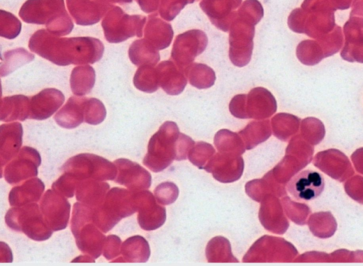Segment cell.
Returning <instances> with one entry per match:
<instances>
[{
	"instance_id": "39",
	"label": "cell",
	"mask_w": 363,
	"mask_h": 266,
	"mask_svg": "<svg viewBox=\"0 0 363 266\" xmlns=\"http://www.w3.org/2000/svg\"><path fill=\"white\" fill-rule=\"evenodd\" d=\"M140 9L145 13H150L157 9V0H135Z\"/></svg>"
},
{
	"instance_id": "3",
	"label": "cell",
	"mask_w": 363,
	"mask_h": 266,
	"mask_svg": "<svg viewBox=\"0 0 363 266\" xmlns=\"http://www.w3.org/2000/svg\"><path fill=\"white\" fill-rule=\"evenodd\" d=\"M136 192L113 187L108 190L103 202L94 208V222L103 233L138 211Z\"/></svg>"
},
{
	"instance_id": "24",
	"label": "cell",
	"mask_w": 363,
	"mask_h": 266,
	"mask_svg": "<svg viewBox=\"0 0 363 266\" xmlns=\"http://www.w3.org/2000/svg\"><path fill=\"white\" fill-rule=\"evenodd\" d=\"M145 38L157 50L170 45L174 31L170 24L161 19L150 16L144 30Z\"/></svg>"
},
{
	"instance_id": "7",
	"label": "cell",
	"mask_w": 363,
	"mask_h": 266,
	"mask_svg": "<svg viewBox=\"0 0 363 266\" xmlns=\"http://www.w3.org/2000/svg\"><path fill=\"white\" fill-rule=\"evenodd\" d=\"M146 17L140 15H128L117 6L111 7L101 22L106 40L111 43H118L130 38H141Z\"/></svg>"
},
{
	"instance_id": "36",
	"label": "cell",
	"mask_w": 363,
	"mask_h": 266,
	"mask_svg": "<svg viewBox=\"0 0 363 266\" xmlns=\"http://www.w3.org/2000/svg\"><path fill=\"white\" fill-rule=\"evenodd\" d=\"M21 30V21L11 13L0 11V35L7 39H14Z\"/></svg>"
},
{
	"instance_id": "37",
	"label": "cell",
	"mask_w": 363,
	"mask_h": 266,
	"mask_svg": "<svg viewBox=\"0 0 363 266\" xmlns=\"http://www.w3.org/2000/svg\"><path fill=\"white\" fill-rule=\"evenodd\" d=\"M79 182L71 174L65 172L52 184V189L66 197L71 198L76 192Z\"/></svg>"
},
{
	"instance_id": "23",
	"label": "cell",
	"mask_w": 363,
	"mask_h": 266,
	"mask_svg": "<svg viewBox=\"0 0 363 266\" xmlns=\"http://www.w3.org/2000/svg\"><path fill=\"white\" fill-rule=\"evenodd\" d=\"M45 190V184L38 177L26 180L14 187L9 192V201L11 206H21L38 202Z\"/></svg>"
},
{
	"instance_id": "22",
	"label": "cell",
	"mask_w": 363,
	"mask_h": 266,
	"mask_svg": "<svg viewBox=\"0 0 363 266\" xmlns=\"http://www.w3.org/2000/svg\"><path fill=\"white\" fill-rule=\"evenodd\" d=\"M110 189V185L94 179L79 181L76 189L77 200L89 206L94 208L101 204Z\"/></svg>"
},
{
	"instance_id": "18",
	"label": "cell",
	"mask_w": 363,
	"mask_h": 266,
	"mask_svg": "<svg viewBox=\"0 0 363 266\" xmlns=\"http://www.w3.org/2000/svg\"><path fill=\"white\" fill-rule=\"evenodd\" d=\"M21 123H4L0 126V159L1 169L19 153L23 140Z\"/></svg>"
},
{
	"instance_id": "10",
	"label": "cell",
	"mask_w": 363,
	"mask_h": 266,
	"mask_svg": "<svg viewBox=\"0 0 363 266\" xmlns=\"http://www.w3.org/2000/svg\"><path fill=\"white\" fill-rule=\"evenodd\" d=\"M229 31V58L234 65L244 67L251 60L255 35L254 25L248 22H235Z\"/></svg>"
},
{
	"instance_id": "41",
	"label": "cell",
	"mask_w": 363,
	"mask_h": 266,
	"mask_svg": "<svg viewBox=\"0 0 363 266\" xmlns=\"http://www.w3.org/2000/svg\"><path fill=\"white\" fill-rule=\"evenodd\" d=\"M94 258L91 257L84 255L79 257H76L72 260V262H94Z\"/></svg>"
},
{
	"instance_id": "11",
	"label": "cell",
	"mask_w": 363,
	"mask_h": 266,
	"mask_svg": "<svg viewBox=\"0 0 363 266\" xmlns=\"http://www.w3.org/2000/svg\"><path fill=\"white\" fill-rule=\"evenodd\" d=\"M177 133L175 123L167 121L162 125L149 141L147 153L143 160L144 165L154 172L161 171L166 167L168 165L165 153L167 147Z\"/></svg>"
},
{
	"instance_id": "19",
	"label": "cell",
	"mask_w": 363,
	"mask_h": 266,
	"mask_svg": "<svg viewBox=\"0 0 363 266\" xmlns=\"http://www.w3.org/2000/svg\"><path fill=\"white\" fill-rule=\"evenodd\" d=\"M345 45L341 57L348 62L363 63V21L350 19L344 26Z\"/></svg>"
},
{
	"instance_id": "14",
	"label": "cell",
	"mask_w": 363,
	"mask_h": 266,
	"mask_svg": "<svg viewBox=\"0 0 363 266\" xmlns=\"http://www.w3.org/2000/svg\"><path fill=\"white\" fill-rule=\"evenodd\" d=\"M118 170L115 182L132 192L148 188L151 183L150 174L138 163L126 158L114 161Z\"/></svg>"
},
{
	"instance_id": "2",
	"label": "cell",
	"mask_w": 363,
	"mask_h": 266,
	"mask_svg": "<svg viewBox=\"0 0 363 266\" xmlns=\"http://www.w3.org/2000/svg\"><path fill=\"white\" fill-rule=\"evenodd\" d=\"M26 23L45 25L47 30L56 35H67L74 28L64 0H27L19 11Z\"/></svg>"
},
{
	"instance_id": "9",
	"label": "cell",
	"mask_w": 363,
	"mask_h": 266,
	"mask_svg": "<svg viewBox=\"0 0 363 266\" xmlns=\"http://www.w3.org/2000/svg\"><path fill=\"white\" fill-rule=\"evenodd\" d=\"M41 164L39 152L33 148L23 146L18 154L1 170L5 180L15 185L30 177H36Z\"/></svg>"
},
{
	"instance_id": "8",
	"label": "cell",
	"mask_w": 363,
	"mask_h": 266,
	"mask_svg": "<svg viewBox=\"0 0 363 266\" xmlns=\"http://www.w3.org/2000/svg\"><path fill=\"white\" fill-rule=\"evenodd\" d=\"M208 43L206 33L192 29L177 35L171 52L173 62L182 70L192 64L196 57L202 53Z\"/></svg>"
},
{
	"instance_id": "34",
	"label": "cell",
	"mask_w": 363,
	"mask_h": 266,
	"mask_svg": "<svg viewBox=\"0 0 363 266\" xmlns=\"http://www.w3.org/2000/svg\"><path fill=\"white\" fill-rule=\"evenodd\" d=\"M323 51L324 57L332 56L337 53L343 44V35L341 28L335 26L329 33L317 39Z\"/></svg>"
},
{
	"instance_id": "35",
	"label": "cell",
	"mask_w": 363,
	"mask_h": 266,
	"mask_svg": "<svg viewBox=\"0 0 363 266\" xmlns=\"http://www.w3.org/2000/svg\"><path fill=\"white\" fill-rule=\"evenodd\" d=\"M106 116L104 104L98 99L86 97L84 103V121L91 125H98Z\"/></svg>"
},
{
	"instance_id": "13",
	"label": "cell",
	"mask_w": 363,
	"mask_h": 266,
	"mask_svg": "<svg viewBox=\"0 0 363 266\" xmlns=\"http://www.w3.org/2000/svg\"><path fill=\"white\" fill-rule=\"evenodd\" d=\"M324 187L322 174L311 170H303L294 176L286 186L290 194L301 201L315 199L322 194Z\"/></svg>"
},
{
	"instance_id": "12",
	"label": "cell",
	"mask_w": 363,
	"mask_h": 266,
	"mask_svg": "<svg viewBox=\"0 0 363 266\" xmlns=\"http://www.w3.org/2000/svg\"><path fill=\"white\" fill-rule=\"evenodd\" d=\"M40 208L47 225L52 231L67 228L71 205L65 196L52 189H48L40 201Z\"/></svg>"
},
{
	"instance_id": "5",
	"label": "cell",
	"mask_w": 363,
	"mask_h": 266,
	"mask_svg": "<svg viewBox=\"0 0 363 266\" xmlns=\"http://www.w3.org/2000/svg\"><path fill=\"white\" fill-rule=\"evenodd\" d=\"M5 221L10 228L23 232L33 240H46L52 234L36 203L9 209L6 214Z\"/></svg>"
},
{
	"instance_id": "16",
	"label": "cell",
	"mask_w": 363,
	"mask_h": 266,
	"mask_svg": "<svg viewBox=\"0 0 363 266\" xmlns=\"http://www.w3.org/2000/svg\"><path fill=\"white\" fill-rule=\"evenodd\" d=\"M65 101L63 93L55 88H47L30 98L29 118L45 120L55 113Z\"/></svg>"
},
{
	"instance_id": "6",
	"label": "cell",
	"mask_w": 363,
	"mask_h": 266,
	"mask_svg": "<svg viewBox=\"0 0 363 266\" xmlns=\"http://www.w3.org/2000/svg\"><path fill=\"white\" fill-rule=\"evenodd\" d=\"M62 170L78 181L86 179L115 180L118 173L114 162L91 153H81L70 157Z\"/></svg>"
},
{
	"instance_id": "4",
	"label": "cell",
	"mask_w": 363,
	"mask_h": 266,
	"mask_svg": "<svg viewBox=\"0 0 363 266\" xmlns=\"http://www.w3.org/2000/svg\"><path fill=\"white\" fill-rule=\"evenodd\" d=\"M94 208L80 202L74 204L71 231L79 250L94 259L102 253L106 237L93 220Z\"/></svg>"
},
{
	"instance_id": "28",
	"label": "cell",
	"mask_w": 363,
	"mask_h": 266,
	"mask_svg": "<svg viewBox=\"0 0 363 266\" xmlns=\"http://www.w3.org/2000/svg\"><path fill=\"white\" fill-rule=\"evenodd\" d=\"M128 56L131 62L136 66H155L160 59L158 50L145 38L133 42L128 50Z\"/></svg>"
},
{
	"instance_id": "29",
	"label": "cell",
	"mask_w": 363,
	"mask_h": 266,
	"mask_svg": "<svg viewBox=\"0 0 363 266\" xmlns=\"http://www.w3.org/2000/svg\"><path fill=\"white\" fill-rule=\"evenodd\" d=\"M95 80L96 73L91 66L85 65L74 67L69 80L72 93L79 96L89 94L94 86Z\"/></svg>"
},
{
	"instance_id": "20",
	"label": "cell",
	"mask_w": 363,
	"mask_h": 266,
	"mask_svg": "<svg viewBox=\"0 0 363 266\" xmlns=\"http://www.w3.org/2000/svg\"><path fill=\"white\" fill-rule=\"evenodd\" d=\"M138 202V221L140 226L146 231L160 227L164 221V211L156 205L151 192H136Z\"/></svg>"
},
{
	"instance_id": "40",
	"label": "cell",
	"mask_w": 363,
	"mask_h": 266,
	"mask_svg": "<svg viewBox=\"0 0 363 266\" xmlns=\"http://www.w3.org/2000/svg\"><path fill=\"white\" fill-rule=\"evenodd\" d=\"M96 1L104 3V4H111V5H112L111 4H115V3L120 4H124L131 3L133 1V0H96Z\"/></svg>"
},
{
	"instance_id": "26",
	"label": "cell",
	"mask_w": 363,
	"mask_h": 266,
	"mask_svg": "<svg viewBox=\"0 0 363 266\" xmlns=\"http://www.w3.org/2000/svg\"><path fill=\"white\" fill-rule=\"evenodd\" d=\"M86 97L71 96L65 106L55 115V121L65 128H74L84 121Z\"/></svg>"
},
{
	"instance_id": "25",
	"label": "cell",
	"mask_w": 363,
	"mask_h": 266,
	"mask_svg": "<svg viewBox=\"0 0 363 266\" xmlns=\"http://www.w3.org/2000/svg\"><path fill=\"white\" fill-rule=\"evenodd\" d=\"M30 98L17 94L4 97L1 102L0 120L10 122L16 120L23 121L29 118Z\"/></svg>"
},
{
	"instance_id": "31",
	"label": "cell",
	"mask_w": 363,
	"mask_h": 266,
	"mask_svg": "<svg viewBox=\"0 0 363 266\" xmlns=\"http://www.w3.org/2000/svg\"><path fill=\"white\" fill-rule=\"evenodd\" d=\"M34 58L33 54L23 48L5 52L1 56V76L4 77L9 74L17 68L31 62Z\"/></svg>"
},
{
	"instance_id": "21",
	"label": "cell",
	"mask_w": 363,
	"mask_h": 266,
	"mask_svg": "<svg viewBox=\"0 0 363 266\" xmlns=\"http://www.w3.org/2000/svg\"><path fill=\"white\" fill-rule=\"evenodd\" d=\"M160 87L169 95L183 92L187 84L186 76L173 61L164 60L156 67Z\"/></svg>"
},
{
	"instance_id": "17",
	"label": "cell",
	"mask_w": 363,
	"mask_h": 266,
	"mask_svg": "<svg viewBox=\"0 0 363 266\" xmlns=\"http://www.w3.org/2000/svg\"><path fill=\"white\" fill-rule=\"evenodd\" d=\"M245 109L246 118H263L276 111L277 102L269 90L255 87L246 94Z\"/></svg>"
},
{
	"instance_id": "30",
	"label": "cell",
	"mask_w": 363,
	"mask_h": 266,
	"mask_svg": "<svg viewBox=\"0 0 363 266\" xmlns=\"http://www.w3.org/2000/svg\"><path fill=\"white\" fill-rule=\"evenodd\" d=\"M184 72L190 84L197 89L209 88L216 81L215 72L205 64L192 63Z\"/></svg>"
},
{
	"instance_id": "27",
	"label": "cell",
	"mask_w": 363,
	"mask_h": 266,
	"mask_svg": "<svg viewBox=\"0 0 363 266\" xmlns=\"http://www.w3.org/2000/svg\"><path fill=\"white\" fill-rule=\"evenodd\" d=\"M121 254V256L111 262H145L150 256L149 245L140 235L131 236L122 243Z\"/></svg>"
},
{
	"instance_id": "33",
	"label": "cell",
	"mask_w": 363,
	"mask_h": 266,
	"mask_svg": "<svg viewBox=\"0 0 363 266\" xmlns=\"http://www.w3.org/2000/svg\"><path fill=\"white\" fill-rule=\"evenodd\" d=\"M296 57L303 65L313 66L324 57L323 51L317 40H304L296 47Z\"/></svg>"
},
{
	"instance_id": "1",
	"label": "cell",
	"mask_w": 363,
	"mask_h": 266,
	"mask_svg": "<svg viewBox=\"0 0 363 266\" xmlns=\"http://www.w3.org/2000/svg\"><path fill=\"white\" fill-rule=\"evenodd\" d=\"M30 51L59 65L94 64L104 52L102 42L92 37L59 38L47 29L34 33L28 42Z\"/></svg>"
},
{
	"instance_id": "38",
	"label": "cell",
	"mask_w": 363,
	"mask_h": 266,
	"mask_svg": "<svg viewBox=\"0 0 363 266\" xmlns=\"http://www.w3.org/2000/svg\"><path fill=\"white\" fill-rule=\"evenodd\" d=\"M121 240L116 235L106 237L102 254L107 260H113L120 256L121 251Z\"/></svg>"
},
{
	"instance_id": "15",
	"label": "cell",
	"mask_w": 363,
	"mask_h": 266,
	"mask_svg": "<svg viewBox=\"0 0 363 266\" xmlns=\"http://www.w3.org/2000/svg\"><path fill=\"white\" fill-rule=\"evenodd\" d=\"M67 6L74 22L80 26L98 23L113 6L96 0H67Z\"/></svg>"
},
{
	"instance_id": "32",
	"label": "cell",
	"mask_w": 363,
	"mask_h": 266,
	"mask_svg": "<svg viewBox=\"0 0 363 266\" xmlns=\"http://www.w3.org/2000/svg\"><path fill=\"white\" fill-rule=\"evenodd\" d=\"M133 84L136 89L144 92L157 91L160 84L156 67L149 65L140 66L135 73Z\"/></svg>"
}]
</instances>
